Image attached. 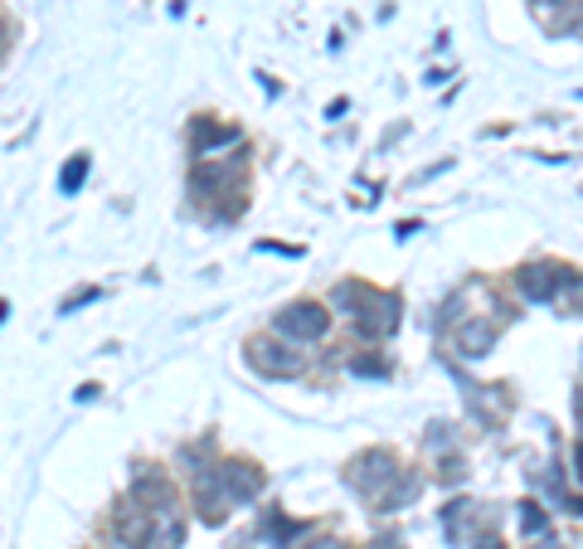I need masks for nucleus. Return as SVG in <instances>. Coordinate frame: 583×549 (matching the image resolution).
Returning a JSON list of instances; mask_svg holds the SVG:
<instances>
[{"label": "nucleus", "mask_w": 583, "mask_h": 549, "mask_svg": "<svg viewBox=\"0 0 583 549\" xmlns=\"http://www.w3.org/2000/svg\"><path fill=\"white\" fill-rule=\"evenodd\" d=\"M356 321H360L364 336H389V330L399 326V297L360 287V292H356Z\"/></svg>", "instance_id": "nucleus-1"}, {"label": "nucleus", "mask_w": 583, "mask_h": 549, "mask_svg": "<svg viewBox=\"0 0 583 549\" xmlns=\"http://www.w3.org/2000/svg\"><path fill=\"white\" fill-rule=\"evenodd\" d=\"M326 326H331V316H326V307H317V302H292L277 312V330H283L287 340H321Z\"/></svg>", "instance_id": "nucleus-2"}, {"label": "nucleus", "mask_w": 583, "mask_h": 549, "mask_svg": "<svg viewBox=\"0 0 583 549\" xmlns=\"http://www.w3.org/2000/svg\"><path fill=\"white\" fill-rule=\"evenodd\" d=\"M394 476H399V462H394V452H384V448H374L370 458H360L356 467H350V482H356L370 501H380L384 486H389Z\"/></svg>", "instance_id": "nucleus-3"}, {"label": "nucleus", "mask_w": 583, "mask_h": 549, "mask_svg": "<svg viewBox=\"0 0 583 549\" xmlns=\"http://www.w3.org/2000/svg\"><path fill=\"white\" fill-rule=\"evenodd\" d=\"M565 267H555V263H535V267H520V277H516V287H520V297L525 302H555L559 297V287H565Z\"/></svg>", "instance_id": "nucleus-4"}, {"label": "nucleus", "mask_w": 583, "mask_h": 549, "mask_svg": "<svg viewBox=\"0 0 583 549\" xmlns=\"http://www.w3.org/2000/svg\"><path fill=\"white\" fill-rule=\"evenodd\" d=\"M248 360H253V370H263V375H273V379H287V375H297V370H301V360L292 355L287 346L268 340V336L248 346Z\"/></svg>", "instance_id": "nucleus-5"}, {"label": "nucleus", "mask_w": 583, "mask_h": 549, "mask_svg": "<svg viewBox=\"0 0 583 549\" xmlns=\"http://www.w3.org/2000/svg\"><path fill=\"white\" fill-rule=\"evenodd\" d=\"M214 482H219V491H224L228 501H253V496L263 491V476L248 467V462H228L224 472H214Z\"/></svg>", "instance_id": "nucleus-6"}, {"label": "nucleus", "mask_w": 583, "mask_h": 549, "mask_svg": "<svg viewBox=\"0 0 583 549\" xmlns=\"http://www.w3.org/2000/svg\"><path fill=\"white\" fill-rule=\"evenodd\" d=\"M492 346H496V326H486V316L482 321H462V326H457V350H462L467 360L486 355Z\"/></svg>", "instance_id": "nucleus-7"}, {"label": "nucleus", "mask_w": 583, "mask_h": 549, "mask_svg": "<svg viewBox=\"0 0 583 549\" xmlns=\"http://www.w3.org/2000/svg\"><path fill=\"white\" fill-rule=\"evenodd\" d=\"M419 486H423V482H419V476H413V472H399L389 486H384V496H380V501H370V506H374V511H384V515H394V511H399V506H409L413 496H419Z\"/></svg>", "instance_id": "nucleus-8"}, {"label": "nucleus", "mask_w": 583, "mask_h": 549, "mask_svg": "<svg viewBox=\"0 0 583 549\" xmlns=\"http://www.w3.org/2000/svg\"><path fill=\"white\" fill-rule=\"evenodd\" d=\"M132 496H137V506H156V511H165V506H171V486H165L161 472H137Z\"/></svg>", "instance_id": "nucleus-9"}, {"label": "nucleus", "mask_w": 583, "mask_h": 549, "mask_svg": "<svg viewBox=\"0 0 583 549\" xmlns=\"http://www.w3.org/2000/svg\"><path fill=\"white\" fill-rule=\"evenodd\" d=\"M472 521H476V506H472V501H452V506L443 511L447 540H452V545H467V540H472Z\"/></svg>", "instance_id": "nucleus-10"}, {"label": "nucleus", "mask_w": 583, "mask_h": 549, "mask_svg": "<svg viewBox=\"0 0 583 549\" xmlns=\"http://www.w3.org/2000/svg\"><path fill=\"white\" fill-rule=\"evenodd\" d=\"M141 511H146V506L117 515V540H122V545H146V540H151V521H146Z\"/></svg>", "instance_id": "nucleus-11"}, {"label": "nucleus", "mask_w": 583, "mask_h": 549, "mask_svg": "<svg viewBox=\"0 0 583 549\" xmlns=\"http://www.w3.org/2000/svg\"><path fill=\"white\" fill-rule=\"evenodd\" d=\"M301 535H307V525H292L287 515H273V521H268V531H263V540L277 545V549H292V540H301Z\"/></svg>", "instance_id": "nucleus-12"}, {"label": "nucleus", "mask_w": 583, "mask_h": 549, "mask_svg": "<svg viewBox=\"0 0 583 549\" xmlns=\"http://www.w3.org/2000/svg\"><path fill=\"white\" fill-rule=\"evenodd\" d=\"M181 540H185V525L175 521V515H165V521L156 525V535L146 540V549H181Z\"/></svg>", "instance_id": "nucleus-13"}, {"label": "nucleus", "mask_w": 583, "mask_h": 549, "mask_svg": "<svg viewBox=\"0 0 583 549\" xmlns=\"http://www.w3.org/2000/svg\"><path fill=\"white\" fill-rule=\"evenodd\" d=\"M555 302L565 307L569 316H583V277H579V273H569V277H565V287H559Z\"/></svg>", "instance_id": "nucleus-14"}, {"label": "nucleus", "mask_w": 583, "mask_h": 549, "mask_svg": "<svg viewBox=\"0 0 583 549\" xmlns=\"http://www.w3.org/2000/svg\"><path fill=\"white\" fill-rule=\"evenodd\" d=\"M228 141H238L234 127H210V122H200V137H195V151H210V147H228Z\"/></svg>", "instance_id": "nucleus-15"}, {"label": "nucleus", "mask_w": 583, "mask_h": 549, "mask_svg": "<svg viewBox=\"0 0 583 549\" xmlns=\"http://www.w3.org/2000/svg\"><path fill=\"white\" fill-rule=\"evenodd\" d=\"M520 531H525L530 540H545V535H549V515L539 511V506H520Z\"/></svg>", "instance_id": "nucleus-16"}, {"label": "nucleus", "mask_w": 583, "mask_h": 549, "mask_svg": "<svg viewBox=\"0 0 583 549\" xmlns=\"http://www.w3.org/2000/svg\"><path fill=\"white\" fill-rule=\"evenodd\" d=\"M83 175H88V157H73V161L64 165V175H59V190H64V195H78Z\"/></svg>", "instance_id": "nucleus-17"}, {"label": "nucleus", "mask_w": 583, "mask_h": 549, "mask_svg": "<svg viewBox=\"0 0 583 549\" xmlns=\"http://www.w3.org/2000/svg\"><path fill=\"white\" fill-rule=\"evenodd\" d=\"M356 375H374V379H384V375H389V365H384V360H356Z\"/></svg>", "instance_id": "nucleus-18"}, {"label": "nucleus", "mask_w": 583, "mask_h": 549, "mask_svg": "<svg viewBox=\"0 0 583 549\" xmlns=\"http://www.w3.org/2000/svg\"><path fill=\"white\" fill-rule=\"evenodd\" d=\"M370 549H404V545H399V540H374Z\"/></svg>", "instance_id": "nucleus-19"}, {"label": "nucleus", "mask_w": 583, "mask_h": 549, "mask_svg": "<svg viewBox=\"0 0 583 549\" xmlns=\"http://www.w3.org/2000/svg\"><path fill=\"white\" fill-rule=\"evenodd\" d=\"M574 467H579V476H583V442L574 448Z\"/></svg>", "instance_id": "nucleus-20"}, {"label": "nucleus", "mask_w": 583, "mask_h": 549, "mask_svg": "<svg viewBox=\"0 0 583 549\" xmlns=\"http://www.w3.org/2000/svg\"><path fill=\"white\" fill-rule=\"evenodd\" d=\"M476 549H506L501 540H482V545H476Z\"/></svg>", "instance_id": "nucleus-21"}, {"label": "nucleus", "mask_w": 583, "mask_h": 549, "mask_svg": "<svg viewBox=\"0 0 583 549\" xmlns=\"http://www.w3.org/2000/svg\"><path fill=\"white\" fill-rule=\"evenodd\" d=\"M311 549H336V545H311Z\"/></svg>", "instance_id": "nucleus-22"}, {"label": "nucleus", "mask_w": 583, "mask_h": 549, "mask_svg": "<svg viewBox=\"0 0 583 549\" xmlns=\"http://www.w3.org/2000/svg\"><path fill=\"white\" fill-rule=\"evenodd\" d=\"M535 549H555V545H549V540H545V545H535Z\"/></svg>", "instance_id": "nucleus-23"}, {"label": "nucleus", "mask_w": 583, "mask_h": 549, "mask_svg": "<svg viewBox=\"0 0 583 549\" xmlns=\"http://www.w3.org/2000/svg\"><path fill=\"white\" fill-rule=\"evenodd\" d=\"M0 321H5V302H0Z\"/></svg>", "instance_id": "nucleus-24"}]
</instances>
